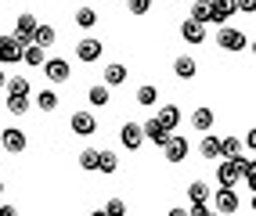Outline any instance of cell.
Segmentation results:
<instances>
[{"mask_svg":"<svg viewBox=\"0 0 256 216\" xmlns=\"http://www.w3.org/2000/svg\"><path fill=\"white\" fill-rule=\"evenodd\" d=\"M76 25H80V29H94V25H98V11H94V7H80V11H76Z\"/></svg>","mask_w":256,"mask_h":216,"instance_id":"cb8c5ba5","label":"cell"},{"mask_svg":"<svg viewBox=\"0 0 256 216\" xmlns=\"http://www.w3.org/2000/svg\"><path fill=\"white\" fill-rule=\"evenodd\" d=\"M156 97H159V90L152 87V83H144V87H138V94H134V101L148 108V105H156Z\"/></svg>","mask_w":256,"mask_h":216,"instance_id":"603a6c76","label":"cell"},{"mask_svg":"<svg viewBox=\"0 0 256 216\" xmlns=\"http://www.w3.org/2000/svg\"><path fill=\"white\" fill-rule=\"evenodd\" d=\"M101 51H105V43H101V40H94V36H87L83 43H76V58H80L83 65L101 61Z\"/></svg>","mask_w":256,"mask_h":216,"instance_id":"9c48e42d","label":"cell"},{"mask_svg":"<svg viewBox=\"0 0 256 216\" xmlns=\"http://www.w3.org/2000/svg\"><path fill=\"white\" fill-rule=\"evenodd\" d=\"M188 198H192V202H206V198H210V188L202 184V180H192V184H188Z\"/></svg>","mask_w":256,"mask_h":216,"instance_id":"f1b7e54d","label":"cell"},{"mask_svg":"<svg viewBox=\"0 0 256 216\" xmlns=\"http://www.w3.org/2000/svg\"><path fill=\"white\" fill-rule=\"evenodd\" d=\"M36 25H40V22H36V14H26V11H22L18 18H14V32H11V36L18 40V43H29V40H32V32H36Z\"/></svg>","mask_w":256,"mask_h":216,"instance_id":"52a82bcc","label":"cell"},{"mask_svg":"<svg viewBox=\"0 0 256 216\" xmlns=\"http://www.w3.org/2000/svg\"><path fill=\"white\" fill-rule=\"evenodd\" d=\"M192 126H195V130H210V126H213V112H210V108H195V112H192Z\"/></svg>","mask_w":256,"mask_h":216,"instance_id":"484cf974","label":"cell"},{"mask_svg":"<svg viewBox=\"0 0 256 216\" xmlns=\"http://www.w3.org/2000/svg\"><path fill=\"white\" fill-rule=\"evenodd\" d=\"M242 152V137H220V155H238Z\"/></svg>","mask_w":256,"mask_h":216,"instance_id":"4dcf8cb0","label":"cell"},{"mask_svg":"<svg viewBox=\"0 0 256 216\" xmlns=\"http://www.w3.org/2000/svg\"><path fill=\"white\" fill-rule=\"evenodd\" d=\"M180 40H184V43H202V40H206V22L188 18V22L180 25Z\"/></svg>","mask_w":256,"mask_h":216,"instance_id":"5bb4252c","label":"cell"},{"mask_svg":"<svg viewBox=\"0 0 256 216\" xmlns=\"http://www.w3.org/2000/svg\"><path fill=\"white\" fill-rule=\"evenodd\" d=\"M234 11H242V14H252V11H256V0H234Z\"/></svg>","mask_w":256,"mask_h":216,"instance_id":"d590c367","label":"cell"},{"mask_svg":"<svg viewBox=\"0 0 256 216\" xmlns=\"http://www.w3.org/2000/svg\"><path fill=\"white\" fill-rule=\"evenodd\" d=\"M29 108V94H8V112L11 115H26Z\"/></svg>","mask_w":256,"mask_h":216,"instance_id":"44dd1931","label":"cell"},{"mask_svg":"<svg viewBox=\"0 0 256 216\" xmlns=\"http://www.w3.org/2000/svg\"><path fill=\"white\" fill-rule=\"evenodd\" d=\"M4 90H8V94H32V87H29L26 76H11V79L4 83Z\"/></svg>","mask_w":256,"mask_h":216,"instance_id":"d4e9b609","label":"cell"},{"mask_svg":"<svg viewBox=\"0 0 256 216\" xmlns=\"http://www.w3.org/2000/svg\"><path fill=\"white\" fill-rule=\"evenodd\" d=\"M188 14H192L195 22H210V0H195V4H192V11H188Z\"/></svg>","mask_w":256,"mask_h":216,"instance_id":"f546056e","label":"cell"},{"mask_svg":"<svg viewBox=\"0 0 256 216\" xmlns=\"http://www.w3.org/2000/svg\"><path fill=\"white\" fill-rule=\"evenodd\" d=\"M32 43L50 47V43H54V25H36V32H32Z\"/></svg>","mask_w":256,"mask_h":216,"instance_id":"83f0119b","label":"cell"},{"mask_svg":"<svg viewBox=\"0 0 256 216\" xmlns=\"http://www.w3.org/2000/svg\"><path fill=\"white\" fill-rule=\"evenodd\" d=\"M40 69H44V76H47L50 83H65V79L72 76V72H69V61H65V58H44Z\"/></svg>","mask_w":256,"mask_h":216,"instance_id":"277c9868","label":"cell"},{"mask_svg":"<svg viewBox=\"0 0 256 216\" xmlns=\"http://www.w3.org/2000/svg\"><path fill=\"white\" fill-rule=\"evenodd\" d=\"M141 134H144V141H152V144H159V148H162L166 137H170V130H166L159 119H144V123H141Z\"/></svg>","mask_w":256,"mask_h":216,"instance_id":"4fadbf2b","label":"cell"},{"mask_svg":"<svg viewBox=\"0 0 256 216\" xmlns=\"http://www.w3.org/2000/svg\"><path fill=\"white\" fill-rule=\"evenodd\" d=\"M231 14H234V0H210V22L213 25H228Z\"/></svg>","mask_w":256,"mask_h":216,"instance_id":"7c38bea8","label":"cell"},{"mask_svg":"<svg viewBox=\"0 0 256 216\" xmlns=\"http://www.w3.org/2000/svg\"><path fill=\"white\" fill-rule=\"evenodd\" d=\"M184 216H210L206 202H192V209H184Z\"/></svg>","mask_w":256,"mask_h":216,"instance_id":"e575fe53","label":"cell"},{"mask_svg":"<svg viewBox=\"0 0 256 216\" xmlns=\"http://www.w3.org/2000/svg\"><path fill=\"white\" fill-rule=\"evenodd\" d=\"M202 159H220V137H213V134L202 137Z\"/></svg>","mask_w":256,"mask_h":216,"instance_id":"4316f807","label":"cell"},{"mask_svg":"<svg viewBox=\"0 0 256 216\" xmlns=\"http://www.w3.org/2000/svg\"><path fill=\"white\" fill-rule=\"evenodd\" d=\"M98 173H105V177H112L116 170H119V159H116V152H98V166H94Z\"/></svg>","mask_w":256,"mask_h":216,"instance_id":"ffe728a7","label":"cell"},{"mask_svg":"<svg viewBox=\"0 0 256 216\" xmlns=\"http://www.w3.org/2000/svg\"><path fill=\"white\" fill-rule=\"evenodd\" d=\"M119 141H123V148H126V152H138V148L144 144L141 123H123V130H119Z\"/></svg>","mask_w":256,"mask_h":216,"instance_id":"8fae6325","label":"cell"},{"mask_svg":"<svg viewBox=\"0 0 256 216\" xmlns=\"http://www.w3.org/2000/svg\"><path fill=\"white\" fill-rule=\"evenodd\" d=\"M87 101H90L94 108H105V105L112 101V87H105V83H98V87H90V90H87Z\"/></svg>","mask_w":256,"mask_h":216,"instance_id":"ac0fdd59","label":"cell"},{"mask_svg":"<svg viewBox=\"0 0 256 216\" xmlns=\"http://www.w3.org/2000/svg\"><path fill=\"white\" fill-rule=\"evenodd\" d=\"M156 119H159L166 130H177V123H180V108H177V105H162Z\"/></svg>","mask_w":256,"mask_h":216,"instance_id":"d6986e66","label":"cell"},{"mask_svg":"<svg viewBox=\"0 0 256 216\" xmlns=\"http://www.w3.org/2000/svg\"><path fill=\"white\" fill-rule=\"evenodd\" d=\"M162 152H166V159H170V162H184V159H188V152H192V144H188V137L170 134V137H166V144H162Z\"/></svg>","mask_w":256,"mask_h":216,"instance_id":"5b68a950","label":"cell"},{"mask_svg":"<svg viewBox=\"0 0 256 216\" xmlns=\"http://www.w3.org/2000/svg\"><path fill=\"white\" fill-rule=\"evenodd\" d=\"M0 195H4V180H0Z\"/></svg>","mask_w":256,"mask_h":216,"instance_id":"74e56055","label":"cell"},{"mask_svg":"<svg viewBox=\"0 0 256 216\" xmlns=\"http://www.w3.org/2000/svg\"><path fill=\"white\" fill-rule=\"evenodd\" d=\"M101 76H105V87H123V83H126V65H119V61H108Z\"/></svg>","mask_w":256,"mask_h":216,"instance_id":"9a60e30c","label":"cell"},{"mask_svg":"<svg viewBox=\"0 0 256 216\" xmlns=\"http://www.w3.org/2000/svg\"><path fill=\"white\" fill-rule=\"evenodd\" d=\"M0 166H4V159H0Z\"/></svg>","mask_w":256,"mask_h":216,"instance_id":"ab89813d","label":"cell"},{"mask_svg":"<svg viewBox=\"0 0 256 216\" xmlns=\"http://www.w3.org/2000/svg\"><path fill=\"white\" fill-rule=\"evenodd\" d=\"M126 7H130V14H148L152 0H126Z\"/></svg>","mask_w":256,"mask_h":216,"instance_id":"d6a6232c","label":"cell"},{"mask_svg":"<svg viewBox=\"0 0 256 216\" xmlns=\"http://www.w3.org/2000/svg\"><path fill=\"white\" fill-rule=\"evenodd\" d=\"M80 166H83V170H94V166H98V148H83V152H80Z\"/></svg>","mask_w":256,"mask_h":216,"instance_id":"1f68e13d","label":"cell"},{"mask_svg":"<svg viewBox=\"0 0 256 216\" xmlns=\"http://www.w3.org/2000/svg\"><path fill=\"white\" fill-rule=\"evenodd\" d=\"M242 152L238 155H224V162L216 166V184H224V188H234L238 180H242Z\"/></svg>","mask_w":256,"mask_h":216,"instance_id":"6da1fadb","label":"cell"},{"mask_svg":"<svg viewBox=\"0 0 256 216\" xmlns=\"http://www.w3.org/2000/svg\"><path fill=\"white\" fill-rule=\"evenodd\" d=\"M108 4H116V0H108Z\"/></svg>","mask_w":256,"mask_h":216,"instance_id":"f35d334b","label":"cell"},{"mask_svg":"<svg viewBox=\"0 0 256 216\" xmlns=\"http://www.w3.org/2000/svg\"><path fill=\"white\" fill-rule=\"evenodd\" d=\"M238 206H242V202H238V191L220 184V188H216V195H213V209H216V213H234Z\"/></svg>","mask_w":256,"mask_h":216,"instance_id":"8992f818","label":"cell"},{"mask_svg":"<svg viewBox=\"0 0 256 216\" xmlns=\"http://www.w3.org/2000/svg\"><path fill=\"white\" fill-rule=\"evenodd\" d=\"M4 83H8V76H4V69H0V90H4Z\"/></svg>","mask_w":256,"mask_h":216,"instance_id":"8d00e7d4","label":"cell"},{"mask_svg":"<svg viewBox=\"0 0 256 216\" xmlns=\"http://www.w3.org/2000/svg\"><path fill=\"white\" fill-rule=\"evenodd\" d=\"M216 43L224 47V51H231V54H238V51H246V47H249L246 32H242V29H231V25H220V36H216Z\"/></svg>","mask_w":256,"mask_h":216,"instance_id":"7a4b0ae2","label":"cell"},{"mask_svg":"<svg viewBox=\"0 0 256 216\" xmlns=\"http://www.w3.org/2000/svg\"><path fill=\"white\" fill-rule=\"evenodd\" d=\"M58 105H62V101H58L54 90H40V94H36V108H40V112H54Z\"/></svg>","mask_w":256,"mask_h":216,"instance_id":"7402d4cb","label":"cell"},{"mask_svg":"<svg viewBox=\"0 0 256 216\" xmlns=\"http://www.w3.org/2000/svg\"><path fill=\"white\" fill-rule=\"evenodd\" d=\"M44 51H47V47H40V43H32V40H29V43H22V61L32 65V69H40L44 58H47Z\"/></svg>","mask_w":256,"mask_h":216,"instance_id":"2e32d148","label":"cell"},{"mask_svg":"<svg viewBox=\"0 0 256 216\" xmlns=\"http://www.w3.org/2000/svg\"><path fill=\"white\" fill-rule=\"evenodd\" d=\"M105 213H108V216H119V213H126V206L119 202V198H108V202H105Z\"/></svg>","mask_w":256,"mask_h":216,"instance_id":"836d02e7","label":"cell"},{"mask_svg":"<svg viewBox=\"0 0 256 216\" xmlns=\"http://www.w3.org/2000/svg\"><path fill=\"white\" fill-rule=\"evenodd\" d=\"M22 61V43L14 36H0V65H18Z\"/></svg>","mask_w":256,"mask_h":216,"instance_id":"30bf717a","label":"cell"},{"mask_svg":"<svg viewBox=\"0 0 256 216\" xmlns=\"http://www.w3.org/2000/svg\"><path fill=\"white\" fill-rule=\"evenodd\" d=\"M0 144H4V152L18 155V152H26V134L18 126H8V130H0Z\"/></svg>","mask_w":256,"mask_h":216,"instance_id":"ba28073f","label":"cell"},{"mask_svg":"<svg viewBox=\"0 0 256 216\" xmlns=\"http://www.w3.org/2000/svg\"><path fill=\"white\" fill-rule=\"evenodd\" d=\"M195 72H198V65H195V58H188V54H180V58L174 61V76H177V79H195Z\"/></svg>","mask_w":256,"mask_h":216,"instance_id":"e0dca14e","label":"cell"},{"mask_svg":"<svg viewBox=\"0 0 256 216\" xmlns=\"http://www.w3.org/2000/svg\"><path fill=\"white\" fill-rule=\"evenodd\" d=\"M69 130L76 137H94L98 134V119H94V112H72V119H69Z\"/></svg>","mask_w":256,"mask_h":216,"instance_id":"3957f363","label":"cell"}]
</instances>
